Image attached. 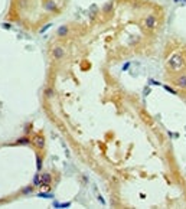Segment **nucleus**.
Segmentation results:
<instances>
[{"instance_id": "6e6552de", "label": "nucleus", "mask_w": 186, "mask_h": 209, "mask_svg": "<svg viewBox=\"0 0 186 209\" xmlns=\"http://www.w3.org/2000/svg\"><path fill=\"white\" fill-rule=\"evenodd\" d=\"M16 143H17V144H28V143H30V140H29L28 137H22V139H19Z\"/></svg>"}, {"instance_id": "4468645a", "label": "nucleus", "mask_w": 186, "mask_h": 209, "mask_svg": "<svg viewBox=\"0 0 186 209\" xmlns=\"http://www.w3.org/2000/svg\"><path fill=\"white\" fill-rule=\"evenodd\" d=\"M3 27H4V29H10V25H7V23H4V25H3Z\"/></svg>"}, {"instance_id": "ddd939ff", "label": "nucleus", "mask_w": 186, "mask_h": 209, "mask_svg": "<svg viewBox=\"0 0 186 209\" xmlns=\"http://www.w3.org/2000/svg\"><path fill=\"white\" fill-rule=\"evenodd\" d=\"M30 192H32V189H30V188H28V189H25V190H23V193H30Z\"/></svg>"}, {"instance_id": "9b49d317", "label": "nucleus", "mask_w": 186, "mask_h": 209, "mask_svg": "<svg viewBox=\"0 0 186 209\" xmlns=\"http://www.w3.org/2000/svg\"><path fill=\"white\" fill-rule=\"evenodd\" d=\"M46 9L48 10H55V3L54 1H49L48 4H46Z\"/></svg>"}, {"instance_id": "0eeeda50", "label": "nucleus", "mask_w": 186, "mask_h": 209, "mask_svg": "<svg viewBox=\"0 0 186 209\" xmlns=\"http://www.w3.org/2000/svg\"><path fill=\"white\" fill-rule=\"evenodd\" d=\"M68 32H69L68 26H59L58 27V35H59V36H66Z\"/></svg>"}, {"instance_id": "423d86ee", "label": "nucleus", "mask_w": 186, "mask_h": 209, "mask_svg": "<svg viewBox=\"0 0 186 209\" xmlns=\"http://www.w3.org/2000/svg\"><path fill=\"white\" fill-rule=\"evenodd\" d=\"M175 84H176L178 87H180V88H186V75H183V76L178 78V79L175 81Z\"/></svg>"}, {"instance_id": "f8f14e48", "label": "nucleus", "mask_w": 186, "mask_h": 209, "mask_svg": "<svg viewBox=\"0 0 186 209\" xmlns=\"http://www.w3.org/2000/svg\"><path fill=\"white\" fill-rule=\"evenodd\" d=\"M42 167V162H41V157H38V170H41Z\"/></svg>"}, {"instance_id": "2eb2a0df", "label": "nucleus", "mask_w": 186, "mask_h": 209, "mask_svg": "<svg viewBox=\"0 0 186 209\" xmlns=\"http://www.w3.org/2000/svg\"><path fill=\"white\" fill-rule=\"evenodd\" d=\"M175 1H179V0H175Z\"/></svg>"}, {"instance_id": "f03ea898", "label": "nucleus", "mask_w": 186, "mask_h": 209, "mask_svg": "<svg viewBox=\"0 0 186 209\" xmlns=\"http://www.w3.org/2000/svg\"><path fill=\"white\" fill-rule=\"evenodd\" d=\"M32 141H33V144H35V147L36 148H43L45 147V139H43L42 136H35Z\"/></svg>"}, {"instance_id": "9d476101", "label": "nucleus", "mask_w": 186, "mask_h": 209, "mask_svg": "<svg viewBox=\"0 0 186 209\" xmlns=\"http://www.w3.org/2000/svg\"><path fill=\"white\" fill-rule=\"evenodd\" d=\"M45 95H46V97H52V95H54V89H52V88H46V89H45Z\"/></svg>"}, {"instance_id": "1a4fd4ad", "label": "nucleus", "mask_w": 186, "mask_h": 209, "mask_svg": "<svg viewBox=\"0 0 186 209\" xmlns=\"http://www.w3.org/2000/svg\"><path fill=\"white\" fill-rule=\"evenodd\" d=\"M33 186H41V176L36 175L33 177Z\"/></svg>"}, {"instance_id": "7ed1b4c3", "label": "nucleus", "mask_w": 186, "mask_h": 209, "mask_svg": "<svg viewBox=\"0 0 186 209\" xmlns=\"http://www.w3.org/2000/svg\"><path fill=\"white\" fill-rule=\"evenodd\" d=\"M51 185V175L49 173H43L41 176V186L42 188H48Z\"/></svg>"}, {"instance_id": "f257e3e1", "label": "nucleus", "mask_w": 186, "mask_h": 209, "mask_svg": "<svg viewBox=\"0 0 186 209\" xmlns=\"http://www.w3.org/2000/svg\"><path fill=\"white\" fill-rule=\"evenodd\" d=\"M183 64H185V61H183V58L180 55H173L169 59V67L172 69H175V71H179L180 68L183 67Z\"/></svg>"}, {"instance_id": "39448f33", "label": "nucleus", "mask_w": 186, "mask_h": 209, "mask_svg": "<svg viewBox=\"0 0 186 209\" xmlns=\"http://www.w3.org/2000/svg\"><path fill=\"white\" fill-rule=\"evenodd\" d=\"M146 26L149 27V29H153V27L156 26V17H153V16H149V17L146 19Z\"/></svg>"}, {"instance_id": "20e7f679", "label": "nucleus", "mask_w": 186, "mask_h": 209, "mask_svg": "<svg viewBox=\"0 0 186 209\" xmlns=\"http://www.w3.org/2000/svg\"><path fill=\"white\" fill-rule=\"evenodd\" d=\"M52 56H54L55 59L62 58V56H63V49H62V46H56L55 49L52 51Z\"/></svg>"}]
</instances>
